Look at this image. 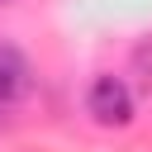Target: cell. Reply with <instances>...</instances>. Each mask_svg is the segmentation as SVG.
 Masks as SVG:
<instances>
[{"label": "cell", "instance_id": "6da1fadb", "mask_svg": "<svg viewBox=\"0 0 152 152\" xmlns=\"http://www.w3.org/2000/svg\"><path fill=\"white\" fill-rule=\"evenodd\" d=\"M86 114H90L100 128H128L133 114H138L128 81L114 76V71H100V76L86 86Z\"/></svg>", "mask_w": 152, "mask_h": 152}, {"label": "cell", "instance_id": "7a4b0ae2", "mask_svg": "<svg viewBox=\"0 0 152 152\" xmlns=\"http://www.w3.org/2000/svg\"><path fill=\"white\" fill-rule=\"evenodd\" d=\"M33 90V62L19 43L0 38V104H14Z\"/></svg>", "mask_w": 152, "mask_h": 152}, {"label": "cell", "instance_id": "3957f363", "mask_svg": "<svg viewBox=\"0 0 152 152\" xmlns=\"http://www.w3.org/2000/svg\"><path fill=\"white\" fill-rule=\"evenodd\" d=\"M0 5H10V0H0Z\"/></svg>", "mask_w": 152, "mask_h": 152}]
</instances>
